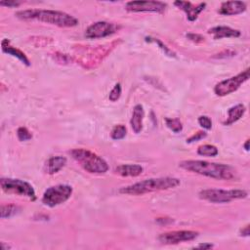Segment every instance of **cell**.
<instances>
[{"label": "cell", "mask_w": 250, "mask_h": 250, "mask_svg": "<svg viewBox=\"0 0 250 250\" xmlns=\"http://www.w3.org/2000/svg\"><path fill=\"white\" fill-rule=\"evenodd\" d=\"M179 166L191 173L202 175L220 181H232L236 179V170L228 164L208 162L205 160H183Z\"/></svg>", "instance_id": "6da1fadb"}, {"label": "cell", "mask_w": 250, "mask_h": 250, "mask_svg": "<svg viewBox=\"0 0 250 250\" xmlns=\"http://www.w3.org/2000/svg\"><path fill=\"white\" fill-rule=\"evenodd\" d=\"M16 17L24 21H38L60 27H73L78 24V20L62 11L43 10V9H28L17 12Z\"/></svg>", "instance_id": "7a4b0ae2"}, {"label": "cell", "mask_w": 250, "mask_h": 250, "mask_svg": "<svg viewBox=\"0 0 250 250\" xmlns=\"http://www.w3.org/2000/svg\"><path fill=\"white\" fill-rule=\"evenodd\" d=\"M181 181L174 177H161V178H150L144 181L137 182L135 184L122 187L119 192L122 194L130 195H142L158 190H165L175 188L180 186Z\"/></svg>", "instance_id": "3957f363"}, {"label": "cell", "mask_w": 250, "mask_h": 250, "mask_svg": "<svg viewBox=\"0 0 250 250\" xmlns=\"http://www.w3.org/2000/svg\"><path fill=\"white\" fill-rule=\"evenodd\" d=\"M119 42L120 40L99 46H78L73 60L86 69L95 68L115 48V46L118 45Z\"/></svg>", "instance_id": "277c9868"}, {"label": "cell", "mask_w": 250, "mask_h": 250, "mask_svg": "<svg viewBox=\"0 0 250 250\" xmlns=\"http://www.w3.org/2000/svg\"><path fill=\"white\" fill-rule=\"evenodd\" d=\"M69 154L88 173L104 174L108 170L107 162L88 149L74 148L69 151Z\"/></svg>", "instance_id": "5b68a950"}, {"label": "cell", "mask_w": 250, "mask_h": 250, "mask_svg": "<svg viewBox=\"0 0 250 250\" xmlns=\"http://www.w3.org/2000/svg\"><path fill=\"white\" fill-rule=\"evenodd\" d=\"M199 197L212 203H228L235 199L246 198L248 193L244 189L206 188L199 191Z\"/></svg>", "instance_id": "8992f818"}, {"label": "cell", "mask_w": 250, "mask_h": 250, "mask_svg": "<svg viewBox=\"0 0 250 250\" xmlns=\"http://www.w3.org/2000/svg\"><path fill=\"white\" fill-rule=\"evenodd\" d=\"M0 186L4 192L28 197L31 201L36 200V193L33 187L22 180L13 178H1Z\"/></svg>", "instance_id": "52a82bcc"}, {"label": "cell", "mask_w": 250, "mask_h": 250, "mask_svg": "<svg viewBox=\"0 0 250 250\" xmlns=\"http://www.w3.org/2000/svg\"><path fill=\"white\" fill-rule=\"evenodd\" d=\"M72 188L69 185H57L48 188L42 195V203L48 207H56L70 198Z\"/></svg>", "instance_id": "ba28073f"}, {"label": "cell", "mask_w": 250, "mask_h": 250, "mask_svg": "<svg viewBox=\"0 0 250 250\" xmlns=\"http://www.w3.org/2000/svg\"><path fill=\"white\" fill-rule=\"evenodd\" d=\"M249 79V68L241 71L235 76L225 79L217 83L214 87V93L219 97H224L235 92L244 82Z\"/></svg>", "instance_id": "9c48e42d"}, {"label": "cell", "mask_w": 250, "mask_h": 250, "mask_svg": "<svg viewBox=\"0 0 250 250\" xmlns=\"http://www.w3.org/2000/svg\"><path fill=\"white\" fill-rule=\"evenodd\" d=\"M120 26L115 23L100 21L92 23L85 30V36L88 39H97L104 38L115 33Z\"/></svg>", "instance_id": "30bf717a"}, {"label": "cell", "mask_w": 250, "mask_h": 250, "mask_svg": "<svg viewBox=\"0 0 250 250\" xmlns=\"http://www.w3.org/2000/svg\"><path fill=\"white\" fill-rule=\"evenodd\" d=\"M198 234L199 233L194 230H188V229L172 230V231H167L159 234L158 240L162 244L172 245V244H178L186 241H192L198 236Z\"/></svg>", "instance_id": "8fae6325"}, {"label": "cell", "mask_w": 250, "mask_h": 250, "mask_svg": "<svg viewBox=\"0 0 250 250\" xmlns=\"http://www.w3.org/2000/svg\"><path fill=\"white\" fill-rule=\"evenodd\" d=\"M167 8V4L161 1H129L125 4V9L128 12H152L163 13Z\"/></svg>", "instance_id": "7c38bea8"}, {"label": "cell", "mask_w": 250, "mask_h": 250, "mask_svg": "<svg viewBox=\"0 0 250 250\" xmlns=\"http://www.w3.org/2000/svg\"><path fill=\"white\" fill-rule=\"evenodd\" d=\"M174 5L176 7H178L179 9L183 10L186 15H187V19L189 21H194L197 20L199 14L205 9L206 7V3H198L197 5L192 4L189 1H175Z\"/></svg>", "instance_id": "4fadbf2b"}, {"label": "cell", "mask_w": 250, "mask_h": 250, "mask_svg": "<svg viewBox=\"0 0 250 250\" xmlns=\"http://www.w3.org/2000/svg\"><path fill=\"white\" fill-rule=\"evenodd\" d=\"M246 8V3L243 1H227L221 4L218 12L224 16H235L245 12Z\"/></svg>", "instance_id": "5bb4252c"}, {"label": "cell", "mask_w": 250, "mask_h": 250, "mask_svg": "<svg viewBox=\"0 0 250 250\" xmlns=\"http://www.w3.org/2000/svg\"><path fill=\"white\" fill-rule=\"evenodd\" d=\"M209 34L213 35L214 39H222V38H236L241 35V32L238 29L231 28L226 25L214 26L208 30Z\"/></svg>", "instance_id": "9a60e30c"}, {"label": "cell", "mask_w": 250, "mask_h": 250, "mask_svg": "<svg viewBox=\"0 0 250 250\" xmlns=\"http://www.w3.org/2000/svg\"><path fill=\"white\" fill-rule=\"evenodd\" d=\"M1 48H2V51L8 55H11L15 58H17L18 60H20L23 64L29 66L30 65V61L29 59L26 57V55L21 51L20 49L14 47L11 45L10 43V40L7 39V38H4L2 41H1Z\"/></svg>", "instance_id": "2e32d148"}, {"label": "cell", "mask_w": 250, "mask_h": 250, "mask_svg": "<svg viewBox=\"0 0 250 250\" xmlns=\"http://www.w3.org/2000/svg\"><path fill=\"white\" fill-rule=\"evenodd\" d=\"M66 164V158L64 156L57 155L52 156L45 162L44 165V172L49 175H53L58 173L60 170H62L64 165Z\"/></svg>", "instance_id": "e0dca14e"}, {"label": "cell", "mask_w": 250, "mask_h": 250, "mask_svg": "<svg viewBox=\"0 0 250 250\" xmlns=\"http://www.w3.org/2000/svg\"><path fill=\"white\" fill-rule=\"evenodd\" d=\"M145 116L144 107L142 104H136L133 108L132 117L130 119V125L134 133L139 134L143 130V120Z\"/></svg>", "instance_id": "ac0fdd59"}, {"label": "cell", "mask_w": 250, "mask_h": 250, "mask_svg": "<svg viewBox=\"0 0 250 250\" xmlns=\"http://www.w3.org/2000/svg\"><path fill=\"white\" fill-rule=\"evenodd\" d=\"M144 171L139 164H121L114 169V173L122 177H138Z\"/></svg>", "instance_id": "d6986e66"}, {"label": "cell", "mask_w": 250, "mask_h": 250, "mask_svg": "<svg viewBox=\"0 0 250 250\" xmlns=\"http://www.w3.org/2000/svg\"><path fill=\"white\" fill-rule=\"evenodd\" d=\"M245 111H246V107L242 104H235V105L229 107L228 109V117L223 122V124L226 126H229V125L235 123L244 115Z\"/></svg>", "instance_id": "ffe728a7"}, {"label": "cell", "mask_w": 250, "mask_h": 250, "mask_svg": "<svg viewBox=\"0 0 250 250\" xmlns=\"http://www.w3.org/2000/svg\"><path fill=\"white\" fill-rule=\"evenodd\" d=\"M197 153L201 156H207V157H214L219 153L218 148L213 145H202L199 146L197 148Z\"/></svg>", "instance_id": "44dd1931"}, {"label": "cell", "mask_w": 250, "mask_h": 250, "mask_svg": "<svg viewBox=\"0 0 250 250\" xmlns=\"http://www.w3.org/2000/svg\"><path fill=\"white\" fill-rule=\"evenodd\" d=\"M19 210H20V208L15 204H2L0 216L2 219L11 218L14 215H16L19 212Z\"/></svg>", "instance_id": "7402d4cb"}, {"label": "cell", "mask_w": 250, "mask_h": 250, "mask_svg": "<svg viewBox=\"0 0 250 250\" xmlns=\"http://www.w3.org/2000/svg\"><path fill=\"white\" fill-rule=\"evenodd\" d=\"M166 126L174 133H180L183 130V123L179 118H170L165 117L164 118Z\"/></svg>", "instance_id": "603a6c76"}, {"label": "cell", "mask_w": 250, "mask_h": 250, "mask_svg": "<svg viewBox=\"0 0 250 250\" xmlns=\"http://www.w3.org/2000/svg\"><path fill=\"white\" fill-rule=\"evenodd\" d=\"M126 134H127L126 127L122 124H119L112 128V130L110 132V137L112 140L118 141V140H122L123 138H125Z\"/></svg>", "instance_id": "cb8c5ba5"}, {"label": "cell", "mask_w": 250, "mask_h": 250, "mask_svg": "<svg viewBox=\"0 0 250 250\" xmlns=\"http://www.w3.org/2000/svg\"><path fill=\"white\" fill-rule=\"evenodd\" d=\"M146 41H147V42H153V43L157 44V46L164 52L165 55H167V56H169V57H173V58L176 57V54H175L170 48H168L162 41H160L159 39L148 36V37H146Z\"/></svg>", "instance_id": "d4e9b609"}, {"label": "cell", "mask_w": 250, "mask_h": 250, "mask_svg": "<svg viewBox=\"0 0 250 250\" xmlns=\"http://www.w3.org/2000/svg\"><path fill=\"white\" fill-rule=\"evenodd\" d=\"M17 137L21 142L29 141L32 138V134L25 127H19L17 130Z\"/></svg>", "instance_id": "484cf974"}, {"label": "cell", "mask_w": 250, "mask_h": 250, "mask_svg": "<svg viewBox=\"0 0 250 250\" xmlns=\"http://www.w3.org/2000/svg\"><path fill=\"white\" fill-rule=\"evenodd\" d=\"M122 93V88L120 83H116L114 85V87L111 89V91L108 94V99L110 102H116L117 100H119L120 96Z\"/></svg>", "instance_id": "4316f807"}, {"label": "cell", "mask_w": 250, "mask_h": 250, "mask_svg": "<svg viewBox=\"0 0 250 250\" xmlns=\"http://www.w3.org/2000/svg\"><path fill=\"white\" fill-rule=\"evenodd\" d=\"M198 124L206 129V130H210L212 128V120L210 119V117H208L207 115H201L198 117Z\"/></svg>", "instance_id": "83f0119b"}, {"label": "cell", "mask_w": 250, "mask_h": 250, "mask_svg": "<svg viewBox=\"0 0 250 250\" xmlns=\"http://www.w3.org/2000/svg\"><path fill=\"white\" fill-rule=\"evenodd\" d=\"M206 137H207V133L205 131H197L196 133H194L193 135H191L189 138L187 139V143H188V144L194 143V142L200 141Z\"/></svg>", "instance_id": "f1b7e54d"}, {"label": "cell", "mask_w": 250, "mask_h": 250, "mask_svg": "<svg viewBox=\"0 0 250 250\" xmlns=\"http://www.w3.org/2000/svg\"><path fill=\"white\" fill-rule=\"evenodd\" d=\"M187 38L194 43H201L204 41V37L198 33H188Z\"/></svg>", "instance_id": "f546056e"}, {"label": "cell", "mask_w": 250, "mask_h": 250, "mask_svg": "<svg viewBox=\"0 0 250 250\" xmlns=\"http://www.w3.org/2000/svg\"><path fill=\"white\" fill-rule=\"evenodd\" d=\"M235 55V52L232 50H224L218 54H216L215 56H213V58L215 59H222V58H228V57H233Z\"/></svg>", "instance_id": "4dcf8cb0"}, {"label": "cell", "mask_w": 250, "mask_h": 250, "mask_svg": "<svg viewBox=\"0 0 250 250\" xmlns=\"http://www.w3.org/2000/svg\"><path fill=\"white\" fill-rule=\"evenodd\" d=\"M21 4V2L20 1H1L0 5L1 6H5L8 8H16L19 7Z\"/></svg>", "instance_id": "1f68e13d"}, {"label": "cell", "mask_w": 250, "mask_h": 250, "mask_svg": "<svg viewBox=\"0 0 250 250\" xmlns=\"http://www.w3.org/2000/svg\"><path fill=\"white\" fill-rule=\"evenodd\" d=\"M213 247H214L213 244L206 242V243H200V244L196 245V246L193 247V248H195V249H211V248H213Z\"/></svg>", "instance_id": "d6a6232c"}, {"label": "cell", "mask_w": 250, "mask_h": 250, "mask_svg": "<svg viewBox=\"0 0 250 250\" xmlns=\"http://www.w3.org/2000/svg\"><path fill=\"white\" fill-rule=\"evenodd\" d=\"M240 235L241 236H249L250 234V231H249V225H246L244 228H242L240 229Z\"/></svg>", "instance_id": "836d02e7"}, {"label": "cell", "mask_w": 250, "mask_h": 250, "mask_svg": "<svg viewBox=\"0 0 250 250\" xmlns=\"http://www.w3.org/2000/svg\"><path fill=\"white\" fill-rule=\"evenodd\" d=\"M156 221H157V223H159V224H161V225H163V224H168V223H166V221L173 222V220H171L170 218H157Z\"/></svg>", "instance_id": "e575fe53"}, {"label": "cell", "mask_w": 250, "mask_h": 250, "mask_svg": "<svg viewBox=\"0 0 250 250\" xmlns=\"http://www.w3.org/2000/svg\"><path fill=\"white\" fill-rule=\"evenodd\" d=\"M243 147H244V149H245L246 151L249 150V139H247V140L245 141V143H244V145H243Z\"/></svg>", "instance_id": "d590c367"}, {"label": "cell", "mask_w": 250, "mask_h": 250, "mask_svg": "<svg viewBox=\"0 0 250 250\" xmlns=\"http://www.w3.org/2000/svg\"><path fill=\"white\" fill-rule=\"evenodd\" d=\"M1 246H2V249H3V250H8V249L11 248L9 245H5L4 242H1Z\"/></svg>", "instance_id": "8d00e7d4"}]
</instances>
